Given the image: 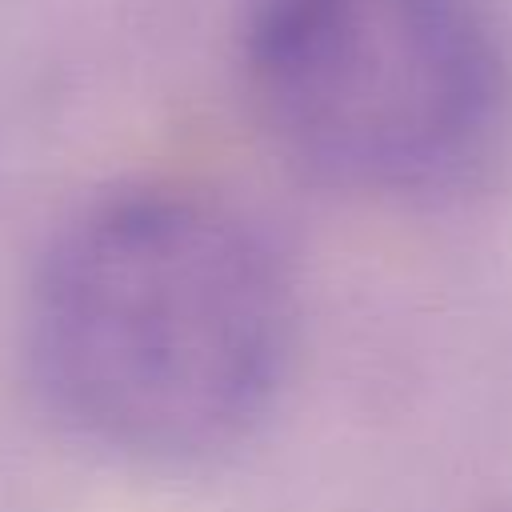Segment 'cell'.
I'll use <instances>...</instances> for the list:
<instances>
[{
	"mask_svg": "<svg viewBox=\"0 0 512 512\" xmlns=\"http://www.w3.org/2000/svg\"><path fill=\"white\" fill-rule=\"evenodd\" d=\"M296 348V284L232 200L184 184L80 208L40 252L24 352L48 412L88 448L180 468L244 444Z\"/></svg>",
	"mask_w": 512,
	"mask_h": 512,
	"instance_id": "1",
	"label": "cell"
},
{
	"mask_svg": "<svg viewBox=\"0 0 512 512\" xmlns=\"http://www.w3.org/2000/svg\"><path fill=\"white\" fill-rule=\"evenodd\" d=\"M244 76L268 136L356 196L464 192L512 148V36L488 0H260Z\"/></svg>",
	"mask_w": 512,
	"mask_h": 512,
	"instance_id": "2",
	"label": "cell"
}]
</instances>
